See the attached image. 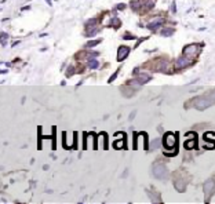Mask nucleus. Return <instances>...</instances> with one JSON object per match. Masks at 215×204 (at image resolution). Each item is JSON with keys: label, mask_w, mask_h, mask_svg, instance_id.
<instances>
[{"label": "nucleus", "mask_w": 215, "mask_h": 204, "mask_svg": "<svg viewBox=\"0 0 215 204\" xmlns=\"http://www.w3.org/2000/svg\"><path fill=\"white\" fill-rule=\"evenodd\" d=\"M192 64V61H190V58L189 57H186V55H184V57H181V58L177 61V68L181 69V68H186V66H189V65Z\"/></svg>", "instance_id": "nucleus-6"}, {"label": "nucleus", "mask_w": 215, "mask_h": 204, "mask_svg": "<svg viewBox=\"0 0 215 204\" xmlns=\"http://www.w3.org/2000/svg\"><path fill=\"white\" fill-rule=\"evenodd\" d=\"M174 33V29H171V28H166V29H163L160 32L161 36H171Z\"/></svg>", "instance_id": "nucleus-10"}, {"label": "nucleus", "mask_w": 215, "mask_h": 204, "mask_svg": "<svg viewBox=\"0 0 215 204\" xmlns=\"http://www.w3.org/2000/svg\"><path fill=\"white\" fill-rule=\"evenodd\" d=\"M7 37H9V36H7V33H4V32L0 33V43H1L3 45L6 44V40H7Z\"/></svg>", "instance_id": "nucleus-14"}, {"label": "nucleus", "mask_w": 215, "mask_h": 204, "mask_svg": "<svg viewBox=\"0 0 215 204\" xmlns=\"http://www.w3.org/2000/svg\"><path fill=\"white\" fill-rule=\"evenodd\" d=\"M214 104H215V91L211 92V94H208V95H206V97H199V98H196L194 101H192L193 106L197 109H200V110L210 108L211 105H214Z\"/></svg>", "instance_id": "nucleus-1"}, {"label": "nucleus", "mask_w": 215, "mask_h": 204, "mask_svg": "<svg viewBox=\"0 0 215 204\" xmlns=\"http://www.w3.org/2000/svg\"><path fill=\"white\" fill-rule=\"evenodd\" d=\"M72 73H73V69H69V70H68V75H66V76H68V77H70V76H72Z\"/></svg>", "instance_id": "nucleus-16"}, {"label": "nucleus", "mask_w": 215, "mask_h": 204, "mask_svg": "<svg viewBox=\"0 0 215 204\" xmlns=\"http://www.w3.org/2000/svg\"><path fill=\"white\" fill-rule=\"evenodd\" d=\"M194 145H196L194 141H186V142H185V148H186V149H192V148H194Z\"/></svg>", "instance_id": "nucleus-13"}, {"label": "nucleus", "mask_w": 215, "mask_h": 204, "mask_svg": "<svg viewBox=\"0 0 215 204\" xmlns=\"http://www.w3.org/2000/svg\"><path fill=\"white\" fill-rule=\"evenodd\" d=\"M153 172H154L156 178H160V179H166V178L168 177V171H167V168L164 164H156V166L153 167Z\"/></svg>", "instance_id": "nucleus-3"}, {"label": "nucleus", "mask_w": 215, "mask_h": 204, "mask_svg": "<svg viewBox=\"0 0 215 204\" xmlns=\"http://www.w3.org/2000/svg\"><path fill=\"white\" fill-rule=\"evenodd\" d=\"M159 146H160V139H154V141H153V142H152V144L149 145V148H148V149L153 150V149H156V148H159Z\"/></svg>", "instance_id": "nucleus-12"}, {"label": "nucleus", "mask_w": 215, "mask_h": 204, "mask_svg": "<svg viewBox=\"0 0 215 204\" xmlns=\"http://www.w3.org/2000/svg\"><path fill=\"white\" fill-rule=\"evenodd\" d=\"M163 144L166 146V149H171L177 146V135L174 132H167L164 138H163Z\"/></svg>", "instance_id": "nucleus-2"}, {"label": "nucleus", "mask_w": 215, "mask_h": 204, "mask_svg": "<svg viewBox=\"0 0 215 204\" xmlns=\"http://www.w3.org/2000/svg\"><path fill=\"white\" fill-rule=\"evenodd\" d=\"M214 186H215L214 179H208V181L204 183V193H206V195H210L211 192H212V189H214Z\"/></svg>", "instance_id": "nucleus-7"}, {"label": "nucleus", "mask_w": 215, "mask_h": 204, "mask_svg": "<svg viewBox=\"0 0 215 204\" xmlns=\"http://www.w3.org/2000/svg\"><path fill=\"white\" fill-rule=\"evenodd\" d=\"M113 146H115L116 149H121V148L124 146V136H123L121 139H115V142H113Z\"/></svg>", "instance_id": "nucleus-9"}, {"label": "nucleus", "mask_w": 215, "mask_h": 204, "mask_svg": "<svg viewBox=\"0 0 215 204\" xmlns=\"http://www.w3.org/2000/svg\"><path fill=\"white\" fill-rule=\"evenodd\" d=\"M199 51H200V47L197 44H189L184 48V54L186 57H189V58H193V57H196L199 54Z\"/></svg>", "instance_id": "nucleus-4"}, {"label": "nucleus", "mask_w": 215, "mask_h": 204, "mask_svg": "<svg viewBox=\"0 0 215 204\" xmlns=\"http://www.w3.org/2000/svg\"><path fill=\"white\" fill-rule=\"evenodd\" d=\"M0 73H7V70H1V69H0Z\"/></svg>", "instance_id": "nucleus-19"}, {"label": "nucleus", "mask_w": 215, "mask_h": 204, "mask_svg": "<svg viewBox=\"0 0 215 204\" xmlns=\"http://www.w3.org/2000/svg\"><path fill=\"white\" fill-rule=\"evenodd\" d=\"M98 66H99V62L97 61V59H90V61H88V68L97 69Z\"/></svg>", "instance_id": "nucleus-11"}, {"label": "nucleus", "mask_w": 215, "mask_h": 204, "mask_svg": "<svg viewBox=\"0 0 215 204\" xmlns=\"http://www.w3.org/2000/svg\"><path fill=\"white\" fill-rule=\"evenodd\" d=\"M102 40H93V41H90V43H87L85 44V47H93V45H97V44H99Z\"/></svg>", "instance_id": "nucleus-15"}, {"label": "nucleus", "mask_w": 215, "mask_h": 204, "mask_svg": "<svg viewBox=\"0 0 215 204\" xmlns=\"http://www.w3.org/2000/svg\"><path fill=\"white\" fill-rule=\"evenodd\" d=\"M123 7H124V4H119V6H117V9H119V10H123Z\"/></svg>", "instance_id": "nucleus-17"}, {"label": "nucleus", "mask_w": 215, "mask_h": 204, "mask_svg": "<svg viewBox=\"0 0 215 204\" xmlns=\"http://www.w3.org/2000/svg\"><path fill=\"white\" fill-rule=\"evenodd\" d=\"M128 53H130V48H128V47H125V45H120V47H119V50H117V61H119V62L124 61V59L128 57Z\"/></svg>", "instance_id": "nucleus-5"}, {"label": "nucleus", "mask_w": 215, "mask_h": 204, "mask_svg": "<svg viewBox=\"0 0 215 204\" xmlns=\"http://www.w3.org/2000/svg\"><path fill=\"white\" fill-rule=\"evenodd\" d=\"M175 11H177V10H175V1H174V3H172V13H175Z\"/></svg>", "instance_id": "nucleus-18"}, {"label": "nucleus", "mask_w": 215, "mask_h": 204, "mask_svg": "<svg viewBox=\"0 0 215 204\" xmlns=\"http://www.w3.org/2000/svg\"><path fill=\"white\" fill-rule=\"evenodd\" d=\"M161 23H163V19H161V18H156V21H153V22L149 23L148 28H149V29H157Z\"/></svg>", "instance_id": "nucleus-8"}, {"label": "nucleus", "mask_w": 215, "mask_h": 204, "mask_svg": "<svg viewBox=\"0 0 215 204\" xmlns=\"http://www.w3.org/2000/svg\"><path fill=\"white\" fill-rule=\"evenodd\" d=\"M46 1H47V3H48V4L51 6V0H46Z\"/></svg>", "instance_id": "nucleus-20"}]
</instances>
